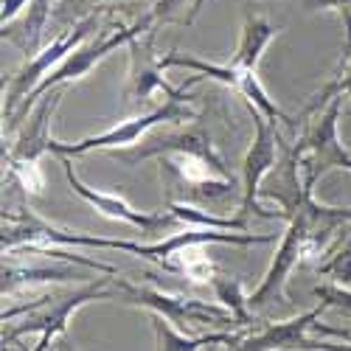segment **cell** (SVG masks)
<instances>
[{
    "label": "cell",
    "instance_id": "cell-14",
    "mask_svg": "<svg viewBox=\"0 0 351 351\" xmlns=\"http://www.w3.org/2000/svg\"><path fill=\"white\" fill-rule=\"evenodd\" d=\"M326 309H332L329 304H320V309L304 312L298 317L289 320H278V324H270L256 335H247L242 340L239 348H253V351H265V348H337L335 343H324V340H309L306 332L312 329L315 320H320Z\"/></svg>",
    "mask_w": 351,
    "mask_h": 351
},
{
    "label": "cell",
    "instance_id": "cell-11",
    "mask_svg": "<svg viewBox=\"0 0 351 351\" xmlns=\"http://www.w3.org/2000/svg\"><path fill=\"white\" fill-rule=\"evenodd\" d=\"M62 169H65V178H68L71 189L87 202V206H93V208H96L101 217H107V219L127 222V225L138 228L143 237H158V233H163V230H169L171 225L180 222L169 208H166L163 214H143V211H135L121 194H110V191H101V189H93V186L82 183V178L73 171V163H71L68 155H62Z\"/></svg>",
    "mask_w": 351,
    "mask_h": 351
},
{
    "label": "cell",
    "instance_id": "cell-7",
    "mask_svg": "<svg viewBox=\"0 0 351 351\" xmlns=\"http://www.w3.org/2000/svg\"><path fill=\"white\" fill-rule=\"evenodd\" d=\"M110 281L112 278H99L96 284H84L79 292H73V295L68 298H40L34 304H28V312H34V309H43L40 315L34 317H28L25 324L14 326L12 332H3V343H12L28 332H40V340H37V351L48 348L53 343V337H60L68 332V320L76 309H82L84 304H90V301H115V292L110 289Z\"/></svg>",
    "mask_w": 351,
    "mask_h": 351
},
{
    "label": "cell",
    "instance_id": "cell-27",
    "mask_svg": "<svg viewBox=\"0 0 351 351\" xmlns=\"http://www.w3.org/2000/svg\"><path fill=\"white\" fill-rule=\"evenodd\" d=\"M76 6H87V9H93V6H99V3H104V0H73Z\"/></svg>",
    "mask_w": 351,
    "mask_h": 351
},
{
    "label": "cell",
    "instance_id": "cell-6",
    "mask_svg": "<svg viewBox=\"0 0 351 351\" xmlns=\"http://www.w3.org/2000/svg\"><path fill=\"white\" fill-rule=\"evenodd\" d=\"M346 96H335L324 112H317V121L304 132L301 141H295L301 152V171L306 189H315V183L332 169L351 171V152L340 143L337 135V119H340V104Z\"/></svg>",
    "mask_w": 351,
    "mask_h": 351
},
{
    "label": "cell",
    "instance_id": "cell-19",
    "mask_svg": "<svg viewBox=\"0 0 351 351\" xmlns=\"http://www.w3.org/2000/svg\"><path fill=\"white\" fill-rule=\"evenodd\" d=\"M211 287H214V292H217V301H219L222 306H228L233 315H237L239 324H245V326L256 324L253 315H250L247 295H245V289H242V281H239V278H233V276H222V273L217 270V273H214V278H211Z\"/></svg>",
    "mask_w": 351,
    "mask_h": 351
},
{
    "label": "cell",
    "instance_id": "cell-26",
    "mask_svg": "<svg viewBox=\"0 0 351 351\" xmlns=\"http://www.w3.org/2000/svg\"><path fill=\"white\" fill-rule=\"evenodd\" d=\"M202 6H206V0H194V3H191V12H189V17H186V23H194V17L202 12Z\"/></svg>",
    "mask_w": 351,
    "mask_h": 351
},
{
    "label": "cell",
    "instance_id": "cell-12",
    "mask_svg": "<svg viewBox=\"0 0 351 351\" xmlns=\"http://www.w3.org/2000/svg\"><path fill=\"white\" fill-rule=\"evenodd\" d=\"M68 87H53V90H48L37 104H34V112L32 119H28V124L23 127V132L17 135V141L12 143V149L6 155V163L9 169L14 166H34L40 160L43 152H51V115L53 110L60 107V99L65 96Z\"/></svg>",
    "mask_w": 351,
    "mask_h": 351
},
{
    "label": "cell",
    "instance_id": "cell-3",
    "mask_svg": "<svg viewBox=\"0 0 351 351\" xmlns=\"http://www.w3.org/2000/svg\"><path fill=\"white\" fill-rule=\"evenodd\" d=\"M115 281V301H124L132 306H143L149 312H158L163 317H169L178 329H191V326H202V324H217V326H245L237 320L228 306H214L197 298H183V295H169V292L160 289H149V287H138L121 278Z\"/></svg>",
    "mask_w": 351,
    "mask_h": 351
},
{
    "label": "cell",
    "instance_id": "cell-5",
    "mask_svg": "<svg viewBox=\"0 0 351 351\" xmlns=\"http://www.w3.org/2000/svg\"><path fill=\"white\" fill-rule=\"evenodd\" d=\"M191 96H169L160 107L143 112V115H135V119L112 127L101 135H90L84 141H76V143H62V141H53L51 138V152L56 155H68V158H79V155H87L93 149H124V146H135V141L141 135H146L152 127L158 124H180L186 119H191V110H189V101Z\"/></svg>",
    "mask_w": 351,
    "mask_h": 351
},
{
    "label": "cell",
    "instance_id": "cell-25",
    "mask_svg": "<svg viewBox=\"0 0 351 351\" xmlns=\"http://www.w3.org/2000/svg\"><path fill=\"white\" fill-rule=\"evenodd\" d=\"M351 6V0H306V9H346Z\"/></svg>",
    "mask_w": 351,
    "mask_h": 351
},
{
    "label": "cell",
    "instance_id": "cell-8",
    "mask_svg": "<svg viewBox=\"0 0 351 351\" xmlns=\"http://www.w3.org/2000/svg\"><path fill=\"white\" fill-rule=\"evenodd\" d=\"M160 68H189L194 73H199L202 79H214V82H222L225 87H233L245 96V101H250L253 107H258L261 112L267 115L273 124H281L287 127L289 132H298V124L289 119V115L267 96V90L261 87L256 71H242V68H233L230 62L225 65H211V62H202L197 56H189V53H180V51H171L160 60Z\"/></svg>",
    "mask_w": 351,
    "mask_h": 351
},
{
    "label": "cell",
    "instance_id": "cell-17",
    "mask_svg": "<svg viewBox=\"0 0 351 351\" xmlns=\"http://www.w3.org/2000/svg\"><path fill=\"white\" fill-rule=\"evenodd\" d=\"M278 32H281V28H273L265 14H247L245 25H242V37H239L237 53H233L230 65L242 68V71H256L258 62H261V53H265V48L276 40Z\"/></svg>",
    "mask_w": 351,
    "mask_h": 351
},
{
    "label": "cell",
    "instance_id": "cell-2",
    "mask_svg": "<svg viewBox=\"0 0 351 351\" xmlns=\"http://www.w3.org/2000/svg\"><path fill=\"white\" fill-rule=\"evenodd\" d=\"M152 23H155V17L149 14V17H143V20H138L135 25H115V32H110V34H104V37H99V40H93V43H87V45H79L76 51H71L65 60L56 65L32 93H28L25 99H23V104L17 107V112L12 115V121L6 124V135H12L20 124H23V115L32 110L48 90H53V87H71L73 82H79L87 71L90 68H96L101 60H107V56L112 53V51H119L121 45H130L135 37H141L143 32H152Z\"/></svg>",
    "mask_w": 351,
    "mask_h": 351
},
{
    "label": "cell",
    "instance_id": "cell-16",
    "mask_svg": "<svg viewBox=\"0 0 351 351\" xmlns=\"http://www.w3.org/2000/svg\"><path fill=\"white\" fill-rule=\"evenodd\" d=\"M152 329L158 335V348H166V351H197V348H206V346H233L239 348L242 340L247 337L245 332H211V335H186L183 329H174L171 320L152 312Z\"/></svg>",
    "mask_w": 351,
    "mask_h": 351
},
{
    "label": "cell",
    "instance_id": "cell-4",
    "mask_svg": "<svg viewBox=\"0 0 351 351\" xmlns=\"http://www.w3.org/2000/svg\"><path fill=\"white\" fill-rule=\"evenodd\" d=\"M250 119H253V143L242 160V208H239V219L247 222V217H261V219H287L284 211H267L258 202L261 194V180L273 171V166L278 163V149H281V132L276 130V124L267 119L258 107H253L247 101Z\"/></svg>",
    "mask_w": 351,
    "mask_h": 351
},
{
    "label": "cell",
    "instance_id": "cell-15",
    "mask_svg": "<svg viewBox=\"0 0 351 351\" xmlns=\"http://www.w3.org/2000/svg\"><path fill=\"white\" fill-rule=\"evenodd\" d=\"M298 174H301L298 146H287L281 141V158L276 163V171L267 174V189H261V197L273 199L276 206L284 211L287 222L304 206V197H306V183L298 178Z\"/></svg>",
    "mask_w": 351,
    "mask_h": 351
},
{
    "label": "cell",
    "instance_id": "cell-9",
    "mask_svg": "<svg viewBox=\"0 0 351 351\" xmlns=\"http://www.w3.org/2000/svg\"><path fill=\"white\" fill-rule=\"evenodd\" d=\"M96 25H99V23H96L93 14L84 17V20H79V23L71 28V32H62L51 45H45L43 51H37L32 60H28V62L14 73V79H12V84H9V93H6V104H3V121H12V115L17 112V107L23 104V99L48 76V71H53L71 51H76L87 37H90Z\"/></svg>",
    "mask_w": 351,
    "mask_h": 351
},
{
    "label": "cell",
    "instance_id": "cell-21",
    "mask_svg": "<svg viewBox=\"0 0 351 351\" xmlns=\"http://www.w3.org/2000/svg\"><path fill=\"white\" fill-rule=\"evenodd\" d=\"M315 270L320 276L332 278L340 287H351V237L324 261V265H315Z\"/></svg>",
    "mask_w": 351,
    "mask_h": 351
},
{
    "label": "cell",
    "instance_id": "cell-23",
    "mask_svg": "<svg viewBox=\"0 0 351 351\" xmlns=\"http://www.w3.org/2000/svg\"><path fill=\"white\" fill-rule=\"evenodd\" d=\"M180 9H186V0H158L155 9H152V17H155V23H166Z\"/></svg>",
    "mask_w": 351,
    "mask_h": 351
},
{
    "label": "cell",
    "instance_id": "cell-1",
    "mask_svg": "<svg viewBox=\"0 0 351 351\" xmlns=\"http://www.w3.org/2000/svg\"><path fill=\"white\" fill-rule=\"evenodd\" d=\"M107 152L130 166L146 158H160V174L169 180V186L180 189L191 199H219L237 189L233 174L225 169L222 158L211 146V138L202 132H178V135L155 138L143 146H135L132 152L124 149H107Z\"/></svg>",
    "mask_w": 351,
    "mask_h": 351
},
{
    "label": "cell",
    "instance_id": "cell-22",
    "mask_svg": "<svg viewBox=\"0 0 351 351\" xmlns=\"http://www.w3.org/2000/svg\"><path fill=\"white\" fill-rule=\"evenodd\" d=\"M315 295H317L320 301H324V304L335 306V309H343V312L351 317V292L340 289V284H337V287H332V284L317 287V289H315Z\"/></svg>",
    "mask_w": 351,
    "mask_h": 351
},
{
    "label": "cell",
    "instance_id": "cell-24",
    "mask_svg": "<svg viewBox=\"0 0 351 351\" xmlns=\"http://www.w3.org/2000/svg\"><path fill=\"white\" fill-rule=\"evenodd\" d=\"M312 332H317V335H329V337H337V340H343V343H348V346H351V332L324 326V324H320V320H315V324H312Z\"/></svg>",
    "mask_w": 351,
    "mask_h": 351
},
{
    "label": "cell",
    "instance_id": "cell-13",
    "mask_svg": "<svg viewBox=\"0 0 351 351\" xmlns=\"http://www.w3.org/2000/svg\"><path fill=\"white\" fill-rule=\"evenodd\" d=\"M152 40H155V28L146 40L135 37L130 43V76H127V87H124V101L135 104V101H149L155 90H163L166 96H186V90H174V87L160 76V60L152 56Z\"/></svg>",
    "mask_w": 351,
    "mask_h": 351
},
{
    "label": "cell",
    "instance_id": "cell-10",
    "mask_svg": "<svg viewBox=\"0 0 351 351\" xmlns=\"http://www.w3.org/2000/svg\"><path fill=\"white\" fill-rule=\"evenodd\" d=\"M306 239H309V219H306L304 208H298L295 214H292L289 225H287V233H284V239L276 250V258H273L265 281L258 284V289H253L247 295L250 312L267 306V304H289L287 278L306 258Z\"/></svg>",
    "mask_w": 351,
    "mask_h": 351
},
{
    "label": "cell",
    "instance_id": "cell-20",
    "mask_svg": "<svg viewBox=\"0 0 351 351\" xmlns=\"http://www.w3.org/2000/svg\"><path fill=\"white\" fill-rule=\"evenodd\" d=\"M169 211L178 217L180 222L186 225H194V228H217V230H247V222L245 219H219L214 214H206L199 211L194 206H189V202H169Z\"/></svg>",
    "mask_w": 351,
    "mask_h": 351
},
{
    "label": "cell",
    "instance_id": "cell-18",
    "mask_svg": "<svg viewBox=\"0 0 351 351\" xmlns=\"http://www.w3.org/2000/svg\"><path fill=\"white\" fill-rule=\"evenodd\" d=\"M84 281L73 267H45V270H37V267H25V270H14V267H3V295L6 292H14L17 287H25V284H45V281Z\"/></svg>",
    "mask_w": 351,
    "mask_h": 351
}]
</instances>
